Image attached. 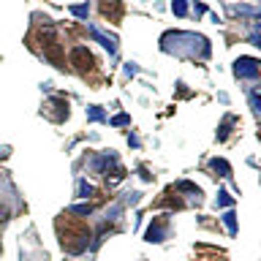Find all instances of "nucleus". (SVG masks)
<instances>
[{
    "label": "nucleus",
    "mask_w": 261,
    "mask_h": 261,
    "mask_svg": "<svg viewBox=\"0 0 261 261\" xmlns=\"http://www.w3.org/2000/svg\"><path fill=\"white\" fill-rule=\"evenodd\" d=\"M87 240H90V231H84V228H74V231H68L63 237V248L68 253H82L87 248Z\"/></svg>",
    "instance_id": "1"
},
{
    "label": "nucleus",
    "mask_w": 261,
    "mask_h": 261,
    "mask_svg": "<svg viewBox=\"0 0 261 261\" xmlns=\"http://www.w3.org/2000/svg\"><path fill=\"white\" fill-rule=\"evenodd\" d=\"M234 74L240 76V79H256L258 76V63L253 60V57H237Z\"/></svg>",
    "instance_id": "2"
},
{
    "label": "nucleus",
    "mask_w": 261,
    "mask_h": 261,
    "mask_svg": "<svg viewBox=\"0 0 261 261\" xmlns=\"http://www.w3.org/2000/svg\"><path fill=\"white\" fill-rule=\"evenodd\" d=\"M71 63H74L79 71H90L93 68V54L87 52V46H74V52H71Z\"/></svg>",
    "instance_id": "3"
},
{
    "label": "nucleus",
    "mask_w": 261,
    "mask_h": 261,
    "mask_svg": "<svg viewBox=\"0 0 261 261\" xmlns=\"http://www.w3.org/2000/svg\"><path fill=\"white\" fill-rule=\"evenodd\" d=\"M90 33H93V38H98V41L104 44V49H109V54H114V52H117V41H114L112 36H104V33H101V30H98V27H93Z\"/></svg>",
    "instance_id": "4"
},
{
    "label": "nucleus",
    "mask_w": 261,
    "mask_h": 261,
    "mask_svg": "<svg viewBox=\"0 0 261 261\" xmlns=\"http://www.w3.org/2000/svg\"><path fill=\"white\" fill-rule=\"evenodd\" d=\"M163 228H166L163 220H155V223L147 228V242H163Z\"/></svg>",
    "instance_id": "5"
},
{
    "label": "nucleus",
    "mask_w": 261,
    "mask_h": 261,
    "mask_svg": "<svg viewBox=\"0 0 261 261\" xmlns=\"http://www.w3.org/2000/svg\"><path fill=\"white\" fill-rule=\"evenodd\" d=\"M101 11L106 14V17H112V19H120V3H117V0H104V3H101Z\"/></svg>",
    "instance_id": "6"
},
{
    "label": "nucleus",
    "mask_w": 261,
    "mask_h": 261,
    "mask_svg": "<svg viewBox=\"0 0 261 261\" xmlns=\"http://www.w3.org/2000/svg\"><path fill=\"white\" fill-rule=\"evenodd\" d=\"M212 169H215V171H220V177H231V166H228L226 161H223V158H212Z\"/></svg>",
    "instance_id": "7"
},
{
    "label": "nucleus",
    "mask_w": 261,
    "mask_h": 261,
    "mask_svg": "<svg viewBox=\"0 0 261 261\" xmlns=\"http://www.w3.org/2000/svg\"><path fill=\"white\" fill-rule=\"evenodd\" d=\"M171 11L177 14V17H185V14H188V3H185V0H171Z\"/></svg>",
    "instance_id": "8"
},
{
    "label": "nucleus",
    "mask_w": 261,
    "mask_h": 261,
    "mask_svg": "<svg viewBox=\"0 0 261 261\" xmlns=\"http://www.w3.org/2000/svg\"><path fill=\"white\" fill-rule=\"evenodd\" d=\"M223 223L228 226V231H231V234H237V215H234L231 210H228L226 215H223Z\"/></svg>",
    "instance_id": "9"
},
{
    "label": "nucleus",
    "mask_w": 261,
    "mask_h": 261,
    "mask_svg": "<svg viewBox=\"0 0 261 261\" xmlns=\"http://www.w3.org/2000/svg\"><path fill=\"white\" fill-rule=\"evenodd\" d=\"M87 11H90V6H87V3L71 6V14H74V17H79V19H84V17H87Z\"/></svg>",
    "instance_id": "10"
},
{
    "label": "nucleus",
    "mask_w": 261,
    "mask_h": 261,
    "mask_svg": "<svg viewBox=\"0 0 261 261\" xmlns=\"http://www.w3.org/2000/svg\"><path fill=\"white\" fill-rule=\"evenodd\" d=\"M93 193H96V188H93L90 183H84V180H82V183H79V196H82V199H90Z\"/></svg>",
    "instance_id": "11"
},
{
    "label": "nucleus",
    "mask_w": 261,
    "mask_h": 261,
    "mask_svg": "<svg viewBox=\"0 0 261 261\" xmlns=\"http://www.w3.org/2000/svg\"><path fill=\"white\" fill-rule=\"evenodd\" d=\"M71 212H76V215H90L93 212V204H74Z\"/></svg>",
    "instance_id": "12"
},
{
    "label": "nucleus",
    "mask_w": 261,
    "mask_h": 261,
    "mask_svg": "<svg viewBox=\"0 0 261 261\" xmlns=\"http://www.w3.org/2000/svg\"><path fill=\"white\" fill-rule=\"evenodd\" d=\"M228 204H231V196H228L226 191H220L218 193V207H228Z\"/></svg>",
    "instance_id": "13"
},
{
    "label": "nucleus",
    "mask_w": 261,
    "mask_h": 261,
    "mask_svg": "<svg viewBox=\"0 0 261 261\" xmlns=\"http://www.w3.org/2000/svg\"><path fill=\"white\" fill-rule=\"evenodd\" d=\"M250 104L256 112H261V93H250Z\"/></svg>",
    "instance_id": "14"
},
{
    "label": "nucleus",
    "mask_w": 261,
    "mask_h": 261,
    "mask_svg": "<svg viewBox=\"0 0 261 261\" xmlns=\"http://www.w3.org/2000/svg\"><path fill=\"white\" fill-rule=\"evenodd\" d=\"M90 120H104V112H101V106H90Z\"/></svg>",
    "instance_id": "15"
},
{
    "label": "nucleus",
    "mask_w": 261,
    "mask_h": 261,
    "mask_svg": "<svg viewBox=\"0 0 261 261\" xmlns=\"http://www.w3.org/2000/svg\"><path fill=\"white\" fill-rule=\"evenodd\" d=\"M177 188H180V191H191V193H196V196H199V193H201V191H199V188H196V185H191V183H180Z\"/></svg>",
    "instance_id": "16"
},
{
    "label": "nucleus",
    "mask_w": 261,
    "mask_h": 261,
    "mask_svg": "<svg viewBox=\"0 0 261 261\" xmlns=\"http://www.w3.org/2000/svg\"><path fill=\"white\" fill-rule=\"evenodd\" d=\"M250 44H253V46H258V49H261V33H250Z\"/></svg>",
    "instance_id": "17"
},
{
    "label": "nucleus",
    "mask_w": 261,
    "mask_h": 261,
    "mask_svg": "<svg viewBox=\"0 0 261 261\" xmlns=\"http://www.w3.org/2000/svg\"><path fill=\"white\" fill-rule=\"evenodd\" d=\"M112 123H114V125H125V123H128V114H117Z\"/></svg>",
    "instance_id": "18"
}]
</instances>
